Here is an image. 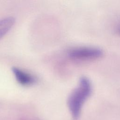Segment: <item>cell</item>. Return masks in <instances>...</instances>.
I'll use <instances>...</instances> for the list:
<instances>
[{
  "mask_svg": "<svg viewBox=\"0 0 120 120\" xmlns=\"http://www.w3.org/2000/svg\"><path fill=\"white\" fill-rule=\"evenodd\" d=\"M92 88L90 80L85 76H82L80 79L78 86L69 95L67 104L74 120L79 118L84 103L91 93Z\"/></svg>",
  "mask_w": 120,
  "mask_h": 120,
  "instance_id": "obj_1",
  "label": "cell"
},
{
  "mask_svg": "<svg viewBox=\"0 0 120 120\" xmlns=\"http://www.w3.org/2000/svg\"><path fill=\"white\" fill-rule=\"evenodd\" d=\"M102 51L92 47H79L70 50L68 56L75 60H91L100 58L103 55Z\"/></svg>",
  "mask_w": 120,
  "mask_h": 120,
  "instance_id": "obj_2",
  "label": "cell"
},
{
  "mask_svg": "<svg viewBox=\"0 0 120 120\" xmlns=\"http://www.w3.org/2000/svg\"><path fill=\"white\" fill-rule=\"evenodd\" d=\"M12 71L17 82L22 86H30L37 81L36 78L31 74L15 67H13Z\"/></svg>",
  "mask_w": 120,
  "mask_h": 120,
  "instance_id": "obj_3",
  "label": "cell"
},
{
  "mask_svg": "<svg viewBox=\"0 0 120 120\" xmlns=\"http://www.w3.org/2000/svg\"><path fill=\"white\" fill-rule=\"evenodd\" d=\"M15 19L13 17H7L0 20V39L13 27Z\"/></svg>",
  "mask_w": 120,
  "mask_h": 120,
  "instance_id": "obj_4",
  "label": "cell"
},
{
  "mask_svg": "<svg viewBox=\"0 0 120 120\" xmlns=\"http://www.w3.org/2000/svg\"><path fill=\"white\" fill-rule=\"evenodd\" d=\"M118 31H119V33L120 34V27H119V29H118Z\"/></svg>",
  "mask_w": 120,
  "mask_h": 120,
  "instance_id": "obj_5",
  "label": "cell"
}]
</instances>
